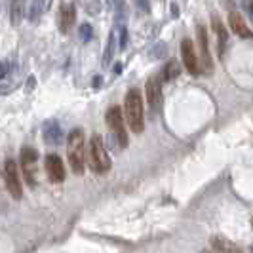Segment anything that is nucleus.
Returning <instances> with one entry per match:
<instances>
[{"label": "nucleus", "instance_id": "nucleus-1", "mask_svg": "<svg viewBox=\"0 0 253 253\" xmlns=\"http://www.w3.org/2000/svg\"><path fill=\"white\" fill-rule=\"evenodd\" d=\"M124 110H126V120L127 126L133 133H141L145 127V108H143V97L141 91L137 88H131L126 93L124 99Z\"/></svg>", "mask_w": 253, "mask_h": 253}, {"label": "nucleus", "instance_id": "nucleus-2", "mask_svg": "<svg viewBox=\"0 0 253 253\" xmlns=\"http://www.w3.org/2000/svg\"><path fill=\"white\" fill-rule=\"evenodd\" d=\"M67 158L76 175L84 173V131L72 129L67 135Z\"/></svg>", "mask_w": 253, "mask_h": 253}, {"label": "nucleus", "instance_id": "nucleus-3", "mask_svg": "<svg viewBox=\"0 0 253 253\" xmlns=\"http://www.w3.org/2000/svg\"><path fill=\"white\" fill-rule=\"evenodd\" d=\"M90 168L93 173H107L110 169V158L99 135H93L90 139Z\"/></svg>", "mask_w": 253, "mask_h": 253}, {"label": "nucleus", "instance_id": "nucleus-4", "mask_svg": "<svg viewBox=\"0 0 253 253\" xmlns=\"http://www.w3.org/2000/svg\"><path fill=\"white\" fill-rule=\"evenodd\" d=\"M107 126L112 131L114 139L118 141V145L124 148L127 147V131H126V122H124V114H122V108L120 107H110L107 110Z\"/></svg>", "mask_w": 253, "mask_h": 253}, {"label": "nucleus", "instance_id": "nucleus-5", "mask_svg": "<svg viewBox=\"0 0 253 253\" xmlns=\"http://www.w3.org/2000/svg\"><path fill=\"white\" fill-rule=\"evenodd\" d=\"M4 181H6V189L12 194V198L19 200L23 194L21 189V177H19V168L14 160H6L4 164Z\"/></svg>", "mask_w": 253, "mask_h": 253}, {"label": "nucleus", "instance_id": "nucleus-6", "mask_svg": "<svg viewBox=\"0 0 253 253\" xmlns=\"http://www.w3.org/2000/svg\"><path fill=\"white\" fill-rule=\"evenodd\" d=\"M36 160H38V152L33 147L21 148V169H23V175L29 183V187L36 185Z\"/></svg>", "mask_w": 253, "mask_h": 253}, {"label": "nucleus", "instance_id": "nucleus-7", "mask_svg": "<svg viewBox=\"0 0 253 253\" xmlns=\"http://www.w3.org/2000/svg\"><path fill=\"white\" fill-rule=\"evenodd\" d=\"M145 91H147V103L152 112H156L160 105H162V80L160 76L152 74L148 80H147V86H145Z\"/></svg>", "mask_w": 253, "mask_h": 253}, {"label": "nucleus", "instance_id": "nucleus-8", "mask_svg": "<svg viewBox=\"0 0 253 253\" xmlns=\"http://www.w3.org/2000/svg\"><path fill=\"white\" fill-rule=\"evenodd\" d=\"M181 57H183V63H185L187 71L190 72V74H198L200 72L198 55L194 52V44L190 42V38H183L181 40Z\"/></svg>", "mask_w": 253, "mask_h": 253}, {"label": "nucleus", "instance_id": "nucleus-9", "mask_svg": "<svg viewBox=\"0 0 253 253\" xmlns=\"http://www.w3.org/2000/svg\"><path fill=\"white\" fill-rule=\"evenodd\" d=\"M46 173H48V179L52 183L65 181V164L61 160V156H57V154L46 156Z\"/></svg>", "mask_w": 253, "mask_h": 253}, {"label": "nucleus", "instance_id": "nucleus-10", "mask_svg": "<svg viewBox=\"0 0 253 253\" xmlns=\"http://www.w3.org/2000/svg\"><path fill=\"white\" fill-rule=\"evenodd\" d=\"M196 36H198V46H200V57H202V65L206 72H211L213 69V61H211V55H210V44H208V33H206V27L198 25L196 27Z\"/></svg>", "mask_w": 253, "mask_h": 253}, {"label": "nucleus", "instance_id": "nucleus-11", "mask_svg": "<svg viewBox=\"0 0 253 253\" xmlns=\"http://www.w3.org/2000/svg\"><path fill=\"white\" fill-rule=\"evenodd\" d=\"M76 19V8L72 4H61L59 6V14H57V25L61 33H69L74 25Z\"/></svg>", "mask_w": 253, "mask_h": 253}, {"label": "nucleus", "instance_id": "nucleus-12", "mask_svg": "<svg viewBox=\"0 0 253 253\" xmlns=\"http://www.w3.org/2000/svg\"><path fill=\"white\" fill-rule=\"evenodd\" d=\"M42 137L44 141L52 147H57V145L63 143V131H61V126L57 120H46L44 122V127H42Z\"/></svg>", "mask_w": 253, "mask_h": 253}, {"label": "nucleus", "instance_id": "nucleus-13", "mask_svg": "<svg viewBox=\"0 0 253 253\" xmlns=\"http://www.w3.org/2000/svg\"><path fill=\"white\" fill-rule=\"evenodd\" d=\"M210 244H211V248H213L217 253H244V250H242L238 244L231 242V240L225 238V236H213V238L210 240Z\"/></svg>", "mask_w": 253, "mask_h": 253}, {"label": "nucleus", "instance_id": "nucleus-14", "mask_svg": "<svg viewBox=\"0 0 253 253\" xmlns=\"http://www.w3.org/2000/svg\"><path fill=\"white\" fill-rule=\"evenodd\" d=\"M229 23H231V29L234 31L236 36H240V38H253V33L250 31V27L246 25V21L242 19L240 14L231 12V16H229Z\"/></svg>", "mask_w": 253, "mask_h": 253}, {"label": "nucleus", "instance_id": "nucleus-15", "mask_svg": "<svg viewBox=\"0 0 253 253\" xmlns=\"http://www.w3.org/2000/svg\"><path fill=\"white\" fill-rule=\"evenodd\" d=\"M25 6H27V0H12V4H10V19H12L14 27H18L25 18Z\"/></svg>", "mask_w": 253, "mask_h": 253}, {"label": "nucleus", "instance_id": "nucleus-16", "mask_svg": "<svg viewBox=\"0 0 253 253\" xmlns=\"http://www.w3.org/2000/svg\"><path fill=\"white\" fill-rule=\"evenodd\" d=\"M213 29H215L217 38H219V52L223 54V52H225V48H227V40H229V35H227V29H225V25L219 21V18H217V16H213Z\"/></svg>", "mask_w": 253, "mask_h": 253}, {"label": "nucleus", "instance_id": "nucleus-17", "mask_svg": "<svg viewBox=\"0 0 253 253\" xmlns=\"http://www.w3.org/2000/svg\"><path fill=\"white\" fill-rule=\"evenodd\" d=\"M177 76H179V63H177L175 59H171V61H168L166 67H164L162 78L166 82H171V80L177 78Z\"/></svg>", "mask_w": 253, "mask_h": 253}, {"label": "nucleus", "instance_id": "nucleus-18", "mask_svg": "<svg viewBox=\"0 0 253 253\" xmlns=\"http://www.w3.org/2000/svg\"><path fill=\"white\" fill-rule=\"evenodd\" d=\"M114 50H116V35L110 33L108 35V42H107V48H105V54H103V67H108L112 55H114Z\"/></svg>", "mask_w": 253, "mask_h": 253}, {"label": "nucleus", "instance_id": "nucleus-19", "mask_svg": "<svg viewBox=\"0 0 253 253\" xmlns=\"http://www.w3.org/2000/svg\"><path fill=\"white\" fill-rule=\"evenodd\" d=\"M46 2L48 0H33V4H31V12H29V19L35 23L40 19V16L44 14V8H46Z\"/></svg>", "mask_w": 253, "mask_h": 253}, {"label": "nucleus", "instance_id": "nucleus-20", "mask_svg": "<svg viewBox=\"0 0 253 253\" xmlns=\"http://www.w3.org/2000/svg\"><path fill=\"white\" fill-rule=\"evenodd\" d=\"M78 35H80V40H82V42H90L91 36H93V29H91L90 23H82Z\"/></svg>", "mask_w": 253, "mask_h": 253}, {"label": "nucleus", "instance_id": "nucleus-21", "mask_svg": "<svg viewBox=\"0 0 253 253\" xmlns=\"http://www.w3.org/2000/svg\"><path fill=\"white\" fill-rule=\"evenodd\" d=\"M127 46V31L126 27H120V48L124 50Z\"/></svg>", "mask_w": 253, "mask_h": 253}, {"label": "nucleus", "instance_id": "nucleus-22", "mask_svg": "<svg viewBox=\"0 0 253 253\" xmlns=\"http://www.w3.org/2000/svg\"><path fill=\"white\" fill-rule=\"evenodd\" d=\"M135 4H137V8L139 10H143V12H148V0H133Z\"/></svg>", "mask_w": 253, "mask_h": 253}, {"label": "nucleus", "instance_id": "nucleus-23", "mask_svg": "<svg viewBox=\"0 0 253 253\" xmlns=\"http://www.w3.org/2000/svg\"><path fill=\"white\" fill-rule=\"evenodd\" d=\"M244 4H246V8H248V12L253 19V0H244Z\"/></svg>", "mask_w": 253, "mask_h": 253}, {"label": "nucleus", "instance_id": "nucleus-24", "mask_svg": "<svg viewBox=\"0 0 253 253\" xmlns=\"http://www.w3.org/2000/svg\"><path fill=\"white\" fill-rule=\"evenodd\" d=\"M6 72H8V67H6V63H0V80L6 76Z\"/></svg>", "mask_w": 253, "mask_h": 253}, {"label": "nucleus", "instance_id": "nucleus-25", "mask_svg": "<svg viewBox=\"0 0 253 253\" xmlns=\"http://www.w3.org/2000/svg\"><path fill=\"white\" fill-rule=\"evenodd\" d=\"M99 84H101V76H95L93 78V88H99Z\"/></svg>", "mask_w": 253, "mask_h": 253}, {"label": "nucleus", "instance_id": "nucleus-26", "mask_svg": "<svg viewBox=\"0 0 253 253\" xmlns=\"http://www.w3.org/2000/svg\"><path fill=\"white\" fill-rule=\"evenodd\" d=\"M120 69H122V65H120V63H116V67H114V72H120Z\"/></svg>", "mask_w": 253, "mask_h": 253}, {"label": "nucleus", "instance_id": "nucleus-27", "mask_svg": "<svg viewBox=\"0 0 253 253\" xmlns=\"http://www.w3.org/2000/svg\"><path fill=\"white\" fill-rule=\"evenodd\" d=\"M202 253H211V252H202Z\"/></svg>", "mask_w": 253, "mask_h": 253}, {"label": "nucleus", "instance_id": "nucleus-28", "mask_svg": "<svg viewBox=\"0 0 253 253\" xmlns=\"http://www.w3.org/2000/svg\"><path fill=\"white\" fill-rule=\"evenodd\" d=\"M252 225H253V221H252Z\"/></svg>", "mask_w": 253, "mask_h": 253}]
</instances>
